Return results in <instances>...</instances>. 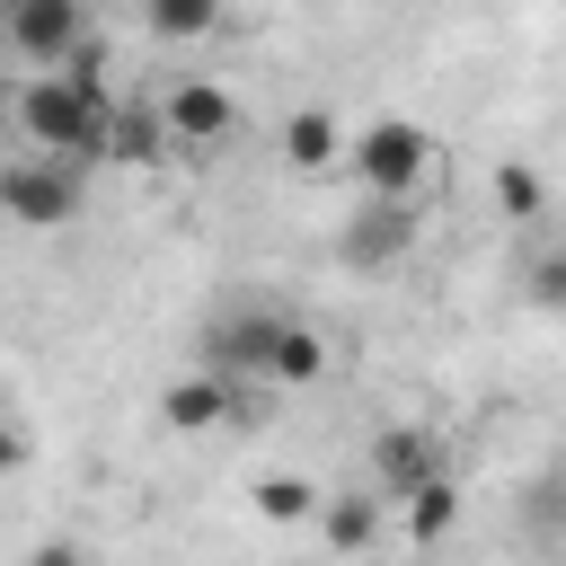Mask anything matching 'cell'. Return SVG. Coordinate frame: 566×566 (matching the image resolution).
<instances>
[{"mask_svg": "<svg viewBox=\"0 0 566 566\" xmlns=\"http://www.w3.org/2000/svg\"><path fill=\"white\" fill-rule=\"evenodd\" d=\"M318 539H327L336 557H363V548L380 539V495H354V486L327 495V504H318Z\"/></svg>", "mask_w": 566, "mask_h": 566, "instance_id": "13", "label": "cell"}, {"mask_svg": "<svg viewBox=\"0 0 566 566\" xmlns=\"http://www.w3.org/2000/svg\"><path fill=\"white\" fill-rule=\"evenodd\" d=\"M27 566H88V548L53 531V539H35V548H27Z\"/></svg>", "mask_w": 566, "mask_h": 566, "instance_id": "18", "label": "cell"}, {"mask_svg": "<svg viewBox=\"0 0 566 566\" xmlns=\"http://www.w3.org/2000/svg\"><path fill=\"white\" fill-rule=\"evenodd\" d=\"M292 310H265V301H239L221 318H203V345H195V371H221V380H274L292 371Z\"/></svg>", "mask_w": 566, "mask_h": 566, "instance_id": "2", "label": "cell"}, {"mask_svg": "<svg viewBox=\"0 0 566 566\" xmlns=\"http://www.w3.org/2000/svg\"><path fill=\"white\" fill-rule=\"evenodd\" d=\"M416 239H424V212L416 203H354L345 221H336V256L354 265V274H380V265H407L416 256Z\"/></svg>", "mask_w": 566, "mask_h": 566, "instance_id": "6", "label": "cell"}, {"mask_svg": "<svg viewBox=\"0 0 566 566\" xmlns=\"http://www.w3.org/2000/svg\"><path fill=\"white\" fill-rule=\"evenodd\" d=\"M159 115H168V142L177 150H221L239 133V97L212 71H186L177 88H159Z\"/></svg>", "mask_w": 566, "mask_h": 566, "instance_id": "8", "label": "cell"}, {"mask_svg": "<svg viewBox=\"0 0 566 566\" xmlns=\"http://www.w3.org/2000/svg\"><path fill=\"white\" fill-rule=\"evenodd\" d=\"M159 424H168V433H239V424H248V398H239V380H221V371H177V380L159 389Z\"/></svg>", "mask_w": 566, "mask_h": 566, "instance_id": "9", "label": "cell"}, {"mask_svg": "<svg viewBox=\"0 0 566 566\" xmlns=\"http://www.w3.org/2000/svg\"><path fill=\"white\" fill-rule=\"evenodd\" d=\"M248 504H256V522H318V504H327V486L318 478H301V469H265L256 486H248Z\"/></svg>", "mask_w": 566, "mask_h": 566, "instance_id": "12", "label": "cell"}, {"mask_svg": "<svg viewBox=\"0 0 566 566\" xmlns=\"http://www.w3.org/2000/svg\"><path fill=\"white\" fill-rule=\"evenodd\" d=\"M80 203H88V186H80L71 159H44V150H9L0 159V212L18 230H71Z\"/></svg>", "mask_w": 566, "mask_h": 566, "instance_id": "4", "label": "cell"}, {"mask_svg": "<svg viewBox=\"0 0 566 566\" xmlns=\"http://www.w3.org/2000/svg\"><path fill=\"white\" fill-rule=\"evenodd\" d=\"M142 35L195 44V35H221V9H212V0H142Z\"/></svg>", "mask_w": 566, "mask_h": 566, "instance_id": "15", "label": "cell"}, {"mask_svg": "<svg viewBox=\"0 0 566 566\" xmlns=\"http://www.w3.org/2000/svg\"><path fill=\"white\" fill-rule=\"evenodd\" d=\"M177 142H168V115H159V97H124L115 106V124H106V159L115 168H159Z\"/></svg>", "mask_w": 566, "mask_h": 566, "instance_id": "11", "label": "cell"}, {"mask_svg": "<svg viewBox=\"0 0 566 566\" xmlns=\"http://www.w3.org/2000/svg\"><path fill=\"white\" fill-rule=\"evenodd\" d=\"M345 150H354L345 115H327V106H292L283 115V168L292 177H327V168H345Z\"/></svg>", "mask_w": 566, "mask_h": 566, "instance_id": "10", "label": "cell"}, {"mask_svg": "<svg viewBox=\"0 0 566 566\" xmlns=\"http://www.w3.org/2000/svg\"><path fill=\"white\" fill-rule=\"evenodd\" d=\"M345 168H354V186L371 203H416L433 186V133L416 115H371V124H354Z\"/></svg>", "mask_w": 566, "mask_h": 566, "instance_id": "3", "label": "cell"}, {"mask_svg": "<svg viewBox=\"0 0 566 566\" xmlns=\"http://www.w3.org/2000/svg\"><path fill=\"white\" fill-rule=\"evenodd\" d=\"M495 203H504V221H539V203H548V186L522 168V159H504L495 168Z\"/></svg>", "mask_w": 566, "mask_h": 566, "instance_id": "16", "label": "cell"}, {"mask_svg": "<svg viewBox=\"0 0 566 566\" xmlns=\"http://www.w3.org/2000/svg\"><path fill=\"white\" fill-rule=\"evenodd\" d=\"M18 469H27V424L0 416V478H18Z\"/></svg>", "mask_w": 566, "mask_h": 566, "instance_id": "19", "label": "cell"}, {"mask_svg": "<svg viewBox=\"0 0 566 566\" xmlns=\"http://www.w3.org/2000/svg\"><path fill=\"white\" fill-rule=\"evenodd\" d=\"M522 283H531V301H539V310H566V248H539Z\"/></svg>", "mask_w": 566, "mask_h": 566, "instance_id": "17", "label": "cell"}, {"mask_svg": "<svg viewBox=\"0 0 566 566\" xmlns=\"http://www.w3.org/2000/svg\"><path fill=\"white\" fill-rule=\"evenodd\" d=\"M9 115H18V142L44 150V159H106V124H115V97L106 88H80L71 71H27L9 88Z\"/></svg>", "mask_w": 566, "mask_h": 566, "instance_id": "1", "label": "cell"}, {"mask_svg": "<svg viewBox=\"0 0 566 566\" xmlns=\"http://www.w3.org/2000/svg\"><path fill=\"white\" fill-rule=\"evenodd\" d=\"M398 522H407V539H416V548L451 539V522H460V478H433V486H416V495L398 504Z\"/></svg>", "mask_w": 566, "mask_h": 566, "instance_id": "14", "label": "cell"}, {"mask_svg": "<svg viewBox=\"0 0 566 566\" xmlns=\"http://www.w3.org/2000/svg\"><path fill=\"white\" fill-rule=\"evenodd\" d=\"M433 478H451V451H442L433 424H380V433H371V495H380V504H407V495L433 486Z\"/></svg>", "mask_w": 566, "mask_h": 566, "instance_id": "7", "label": "cell"}, {"mask_svg": "<svg viewBox=\"0 0 566 566\" xmlns=\"http://www.w3.org/2000/svg\"><path fill=\"white\" fill-rule=\"evenodd\" d=\"M0 44L27 71H71L97 44V27H88V0H9L0 9Z\"/></svg>", "mask_w": 566, "mask_h": 566, "instance_id": "5", "label": "cell"}]
</instances>
